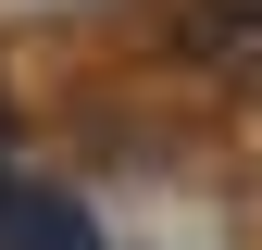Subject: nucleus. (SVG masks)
Instances as JSON below:
<instances>
[{"label": "nucleus", "instance_id": "f03ea898", "mask_svg": "<svg viewBox=\"0 0 262 250\" xmlns=\"http://www.w3.org/2000/svg\"><path fill=\"white\" fill-rule=\"evenodd\" d=\"M0 250H100V238H88L75 200H50V187H13V175H0Z\"/></svg>", "mask_w": 262, "mask_h": 250}, {"label": "nucleus", "instance_id": "f257e3e1", "mask_svg": "<svg viewBox=\"0 0 262 250\" xmlns=\"http://www.w3.org/2000/svg\"><path fill=\"white\" fill-rule=\"evenodd\" d=\"M175 38H187V62H212V75H262V0H187Z\"/></svg>", "mask_w": 262, "mask_h": 250}]
</instances>
